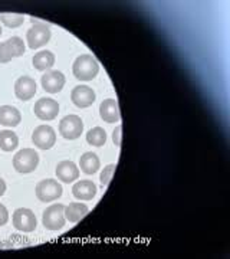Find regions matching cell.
Instances as JSON below:
<instances>
[{
  "instance_id": "6da1fadb",
  "label": "cell",
  "mask_w": 230,
  "mask_h": 259,
  "mask_svg": "<svg viewBox=\"0 0 230 259\" xmlns=\"http://www.w3.org/2000/svg\"><path fill=\"white\" fill-rule=\"evenodd\" d=\"M72 72L75 78L79 81H92L98 72H100V65L95 61V58L91 55H81L76 58L72 66Z\"/></svg>"
},
{
  "instance_id": "7a4b0ae2",
  "label": "cell",
  "mask_w": 230,
  "mask_h": 259,
  "mask_svg": "<svg viewBox=\"0 0 230 259\" xmlns=\"http://www.w3.org/2000/svg\"><path fill=\"white\" fill-rule=\"evenodd\" d=\"M39 164V156L33 148H23L13 157V167L19 173H32Z\"/></svg>"
},
{
  "instance_id": "3957f363",
  "label": "cell",
  "mask_w": 230,
  "mask_h": 259,
  "mask_svg": "<svg viewBox=\"0 0 230 259\" xmlns=\"http://www.w3.org/2000/svg\"><path fill=\"white\" fill-rule=\"evenodd\" d=\"M42 222L43 226L49 231H59L62 229L66 223L65 218V206L61 203L52 204L46 209L42 216Z\"/></svg>"
},
{
  "instance_id": "277c9868",
  "label": "cell",
  "mask_w": 230,
  "mask_h": 259,
  "mask_svg": "<svg viewBox=\"0 0 230 259\" xmlns=\"http://www.w3.org/2000/svg\"><path fill=\"white\" fill-rule=\"evenodd\" d=\"M62 196V186L55 179H45L36 186V197L40 202H54Z\"/></svg>"
},
{
  "instance_id": "5b68a950",
  "label": "cell",
  "mask_w": 230,
  "mask_h": 259,
  "mask_svg": "<svg viewBox=\"0 0 230 259\" xmlns=\"http://www.w3.org/2000/svg\"><path fill=\"white\" fill-rule=\"evenodd\" d=\"M83 131V122L78 115H66L59 122V133L66 140H76Z\"/></svg>"
},
{
  "instance_id": "8992f818",
  "label": "cell",
  "mask_w": 230,
  "mask_h": 259,
  "mask_svg": "<svg viewBox=\"0 0 230 259\" xmlns=\"http://www.w3.org/2000/svg\"><path fill=\"white\" fill-rule=\"evenodd\" d=\"M51 36H52L51 29L46 25H42V23L33 25L26 33L28 45L30 49H39V48L45 47L46 44L51 40Z\"/></svg>"
},
{
  "instance_id": "52a82bcc",
  "label": "cell",
  "mask_w": 230,
  "mask_h": 259,
  "mask_svg": "<svg viewBox=\"0 0 230 259\" xmlns=\"http://www.w3.org/2000/svg\"><path fill=\"white\" fill-rule=\"evenodd\" d=\"M32 141L40 150H49L55 146L56 134L55 130L49 125H39L32 133Z\"/></svg>"
},
{
  "instance_id": "ba28073f",
  "label": "cell",
  "mask_w": 230,
  "mask_h": 259,
  "mask_svg": "<svg viewBox=\"0 0 230 259\" xmlns=\"http://www.w3.org/2000/svg\"><path fill=\"white\" fill-rule=\"evenodd\" d=\"M13 226L20 232H33L36 229V216L35 213L29 209H18L16 212L13 213Z\"/></svg>"
},
{
  "instance_id": "9c48e42d",
  "label": "cell",
  "mask_w": 230,
  "mask_h": 259,
  "mask_svg": "<svg viewBox=\"0 0 230 259\" xmlns=\"http://www.w3.org/2000/svg\"><path fill=\"white\" fill-rule=\"evenodd\" d=\"M33 111L40 120H54L59 114V104L52 98H40L35 104Z\"/></svg>"
},
{
  "instance_id": "30bf717a",
  "label": "cell",
  "mask_w": 230,
  "mask_h": 259,
  "mask_svg": "<svg viewBox=\"0 0 230 259\" xmlns=\"http://www.w3.org/2000/svg\"><path fill=\"white\" fill-rule=\"evenodd\" d=\"M65 82H66V78L59 71H49L42 75V79H40L42 88L48 94H58L59 91H62Z\"/></svg>"
},
{
  "instance_id": "8fae6325",
  "label": "cell",
  "mask_w": 230,
  "mask_h": 259,
  "mask_svg": "<svg viewBox=\"0 0 230 259\" xmlns=\"http://www.w3.org/2000/svg\"><path fill=\"white\" fill-rule=\"evenodd\" d=\"M95 98H97V95L94 93V90L89 88L88 85H78L71 93V100L79 108L91 107L92 104L95 102Z\"/></svg>"
},
{
  "instance_id": "7c38bea8",
  "label": "cell",
  "mask_w": 230,
  "mask_h": 259,
  "mask_svg": "<svg viewBox=\"0 0 230 259\" xmlns=\"http://www.w3.org/2000/svg\"><path fill=\"white\" fill-rule=\"evenodd\" d=\"M36 82L30 76H20L15 83V94L20 101H29L36 94Z\"/></svg>"
},
{
  "instance_id": "4fadbf2b",
  "label": "cell",
  "mask_w": 230,
  "mask_h": 259,
  "mask_svg": "<svg viewBox=\"0 0 230 259\" xmlns=\"http://www.w3.org/2000/svg\"><path fill=\"white\" fill-rule=\"evenodd\" d=\"M100 115H101V118L105 122H110V124L118 122L121 118L118 101L112 100V98L104 100L101 102V105H100Z\"/></svg>"
},
{
  "instance_id": "5bb4252c",
  "label": "cell",
  "mask_w": 230,
  "mask_h": 259,
  "mask_svg": "<svg viewBox=\"0 0 230 259\" xmlns=\"http://www.w3.org/2000/svg\"><path fill=\"white\" fill-rule=\"evenodd\" d=\"M56 176L64 183H72L79 177V168L72 161H61L56 166Z\"/></svg>"
},
{
  "instance_id": "9a60e30c",
  "label": "cell",
  "mask_w": 230,
  "mask_h": 259,
  "mask_svg": "<svg viewBox=\"0 0 230 259\" xmlns=\"http://www.w3.org/2000/svg\"><path fill=\"white\" fill-rule=\"evenodd\" d=\"M72 194L79 200H92L97 194V186L91 180H81L74 185Z\"/></svg>"
},
{
  "instance_id": "2e32d148",
  "label": "cell",
  "mask_w": 230,
  "mask_h": 259,
  "mask_svg": "<svg viewBox=\"0 0 230 259\" xmlns=\"http://www.w3.org/2000/svg\"><path fill=\"white\" fill-rule=\"evenodd\" d=\"M22 121V114L18 108L5 105L0 107V125L3 127H16Z\"/></svg>"
},
{
  "instance_id": "e0dca14e",
  "label": "cell",
  "mask_w": 230,
  "mask_h": 259,
  "mask_svg": "<svg viewBox=\"0 0 230 259\" xmlns=\"http://www.w3.org/2000/svg\"><path fill=\"white\" fill-rule=\"evenodd\" d=\"M89 209L88 206L83 203H79V202H72L68 206H65V218L66 221H69L71 223H76L79 221H82L83 218L88 214Z\"/></svg>"
},
{
  "instance_id": "ac0fdd59",
  "label": "cell",
  "mask_w": 230,
  "mask_h": 259,
  "mask_svg": "<svg viewBox=\"0 0 230 259\" xmlns=\"http://www.w3.org/2000/svg\"><path fill=\"white\" fill-rule=\"evenodd\" d=\"M32 64L37 71H46L51 69L54 64H55V55L51 51H40L36 55L33 56Z\"/></svg>"
},
{
  "instance_id": "d6986e66",
  "label": "cell",
  "mask_w": 230,
  "mask_h": 259,
  "mask_svg": "<svg viewBox=\"0 0 230 259\" xmlns=\"http://www.w3.org/2000/svg\"><path fill=\"white\" fill-rule=\"evenodd\" d=\"M79 164H81V170H82L85 175H94L100 170V158L95 153H85L83 156H81L79 160Z\"/></svg>"
},
{
  "instance_id": "ffe728a7",
  "label": "cell",
  "mask_w": 230,
  "mask_h": 259,
  "mask_svg": "<svg viewBox=\"0 0 230 259\" xmlns=\"http://www.w3.org/2000/svg\"><path fill=\"white\" fill-rule=\"evenodd\" d=\"M19 139L18 136L10 131V130H3L0 131V148L3 151H13L15 148L18 147Z\"/></svg>"
},
{
  "instance_id": "44dd1931",
  "label": "cell",
  "mask_w": 230,
  "mask_h": 259,
  "mask_svg": "<svg viewBox=\"0 0 230 259\" xmlns=\"http://www.w3.org/2000/svg\"><path fill=\"white\" fill-rule=\"evenodd\" d=\"M86 141L94 147H102L107 143V133L102 127H94L86 133Z\"/></svg>"
},
{
  "instance_id": "7402d4cb",
  "label": "cell",
  "mask_w": 230,
  "mask_h": 259,
  "mask_svg": "<svg viewBox=\"0 0 230 259\" xmlns=\"http://www.w3.org/2000/svg\"><path fill=\"white\" fill-rule=\"evenodd\" d=\"M6 45H8V49H9L12 58L22 56L23 54H25V51H26V49H25V44H23V40H22L19 36L9 37V39L6 40Z\"/></svg>"
},
{
  "instance_id": "603a6c76",
  "label": "cell",
  "mask_w": 230,
  "mask_h": 259,
  "mask_svg": "<svg viewBox=\"0 0 230 259\" xmlns=\"http://www.w3.org/2000/svg\"><path fill=\"white\" fill-rule=\"evenodd\" d=\"M23 15H0V22L10 29L19 28L23 23Z\"/></svg>"
},
{
  "instance_id": "cb8c5ba5",
  "label": "cell",
  "mask_w": 230,
  "mask_h": 259,
  "mask_svg": "<svg viewBox=\"0 0 230 259\" xmlns=\"http://www.w3.org/2000/svg\"><path fill=\"white\" fill-rule=\"evenodd\" d=\"M115 168H117V164H108V166L104 167V170L101 171V176H100V180L104 186H108L114 177V173H115Z\"/></svg>"
},
{
  "instance_id": "d4e9b609",
  "label": "cell",
  "mask_w": 230,
  "mask_h": 259,
  "mask_svg": "<svg viewBox=\"0 0 230 259\" xmlns=\"http://www.w3.org/2000/svg\"><path fill=\"white\" fill-rule=\"evenodd\" d=\"M10 61H12V55H10L6 42H3L0 44V64H8Z\"/></svg>"
},
{
  "instance_id": "484cf974",
  "label": "cell",
  "mask_w": 230,
  "mask_h": 259,
  "mask_svg": "<svg viewBox=\"0 0 230 259\" xmlns=\"http://www.w3.org/2000/svg\"><path fill=\"white\" fill-rule=\"evenodd\" d=\"M121 136H122V125H117V128L114 130V133H112V141L118 148L121 147V140H122Z\"/></svg>"
},
{
  "instance_id": "4316f807",
  "label": "cell",
  "mask_w": 230,
  "mask_h": 259,
  "mask_svg": "<svg viewBox=\"0 0 230 259\" xmlns=\"http://www.w3.org/2000/svg\"><path fill=\"white\" fill-rule=\"evenodd\" d=\"M8 222H9V212L5 204L0 203V226L6 225Z\"/></svg>"
},
{
  "instance_id": "83f0119b",
  "label": "cell",
  "mask_w": 230,
  "mask_h": 259,
  "mask_svg": "<svg viewBox=\"0 0 230 259\" xmlns=\"http://www.w3.org/2000/svg\"><path fill=\"white\" fill-rule=\"evenodd\" d=\"M6 192V183H5V180L0 177V196H3Z\"/></svg>"
},
{
  "instance_id": "f1b7e54d",
  "label": "cell",
  "mask_w": 230,
  "mask_h": 259,
  "mask_svg": "<svg viewBox=\"0 0 230 259\" xmlns=\"http://www.w3.org/2000/svg\"><path fill=\"white\" fill-rule=\"evenodd\" d=\"M0 36H2V26H0Z\"/></svg>"
}]
</instances>
